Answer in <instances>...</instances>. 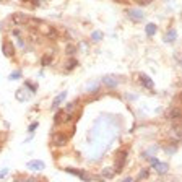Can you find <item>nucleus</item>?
I'll list each match as a JSON object with an SVG mask.
<instances>
[{
    "mask_svg": "<svg viewBox=\"0 0 182 182\" xmlns=\"http://www.w3.org/2000/svg\"><path fill=\"white\" fill-rule=\"evenodd\" d=\"M10 20L13 21V25H18L20 26V25H26L28 20H29V17H28L26 13H20V11H18V13H13V15H11Z\"/></svg>",
    "mask_w": 182,
    "mask_h": 182,
    "instance_id": "2",
    "label": "nucleus"
},
{
    "mask_svg": "<svg viewBox=\"0 0 182 182\" xmlns=\"http://www.w3.org/2000/svg\"><path fill=\"white\" fill-rule=\"evenodd\" d=\"M153 166L156 168V171L159 174H164L166 171H168V164H166V163H159V161H158V163H155Z\"/></svg>",
    "mask_w": 182,
    "mask_h": 182,
    "instance_id": "12",
    "label": "nucleus"
},
{
    "mask_svg": "<svg viewBox=\"0 0 182 182\" xmlns=\"http://www.w3.org/2000/svg\"><path fill=\"white\" fill-rule=\"evenodd\" d=\"M62 122H63V111H57V112H55V116H54V124L60 125Z\"/></svg>",
    "mask_w": 182,
    "mask_h": 182,
    "instance_id": "13",
    "label": "nucleus"
},
{
    "mask_svg": "<svg viewBox=\"0 0 182 182\" xmlns=\"http://www.w3.org/2000/svg\"><path fill=\"white\" fill-rule=\"evenodd\" d=\"M145 29H147V34L150 36V38H151V36H155V33H156V26L153 25V23L147 25V28H145Z\"/></svg>",
    "mask_w": 182,
    "mask_h": 182,
    "instance_id": "15",
    "label": "nucleus"
},
{
    "mask_svg": "<svg viewBox=\"0 0 182 182\" xmlns=\"http://www.w3.org/2000/svg\"><path fill=\"white\" fill-rule=\"evenodd\" d=\"M168 116H169V119H172V120H179L180 111L176 107V109H172V111H169V112H168Z\"/></svg>",
    "mask_w": 182,
    "mask_h": 182,
    "instance_id": "14",
    "label": "nucleus"
},
{
    "mask_svg": "<svg viewBox=\"0 0 182 182\" xmlns=\"http://www.w3.org/2000/svg\"><path fill=\"white\" fill-rule=\"evenodd\" d=\"M26 166H28V169H34V171H42V169L46 168V164H44L42 161H39V159L29 161V163H28Z\"/></svg>",
    "mask_w": 182,
    "mask_h": 182,
    "instance_id": "5",
    "label": "nucleus"
},
{
    "mask_svg": "<svg viewBox=\"0 0 182 182\" xmlns=\"http://www.w3.org/2000/svg\"><path fill=\"white\" fill-rule=\"evenodd\" d=\"M138 177H140V179H143V177H148V171H147V169H145V171H141Z\"/></svg>",
    "mask_w": 182,
    "mask_h": 182,
    "instance_id": "23",
    "label": "nucleus"
},
{
    "mask_svg": "<svg viewBox=\"0 0 182 182\" xmlns=\"http://www.w3.org/2000/svg\"><path fill=\"white\" fill-rule=\"evenodd\" d=\"M76 65H78V60H76V59H70V60L67 62V67H65V68H67V70H73Z\"/></svg>",
    "mask_w": 182,
    "mask_h": 182,
    "instance_id": "17",
    "label": "nucleus"
},
{
    "mask_svg": "<svg viewBox=\"0 0 182 182\" xmlns=\"http://www.w3.org/2000/svg\"><path fill=\"white\" fill-rule=\"evenodd\" d=\"M7 172H8V169H3V171H2V172H0V177H3V176H5V174H7Z\"/></svg>",
    "mask_w": 182,
    "mask_h": 182,
    "instance_id": "26",
    "label": "nucleus"
},
{
    "mask_svg": "<svg viewBox=\"0 0 182 182\" xmlns=\"http://www.w3.org/2000/svg\"><path fill=\"white\" fill-rule=\"evenodd\" d=\"M124 182H133V179H132V177H127V179H125Z\"/></svg>",
    "mask_w": 182,
    "mask_h": 182,
    "instance_id": "27",
    "label": "nucleus"
},
{
    "mask_svg": "<svg viewBox=\"0 0 182 182\" xmlns=\"http://www.w3.org/2000/svg\"><path fill=\"white\" fill-rule=\"evenodd\" d=\"M2 51H3V54L7 55V57H11V55L15 54V47H13V44L8 42V41H5L2 44Z\"/></svg>",
    "mask_w": 182,
    "mask_h": 182,
    "instance_id": "4",
    "label": "nucleus"
},
{
    "mask_svg": "<svg viewBox=\"0 0 182 182\" xmlns=\"http://www.w3.org/2000/svg\"><path fill=\"white\" fill-rule=\"evenodd\" d=\"M65 96H67V93H65V91H63V93H60L57 98L54 99V103H52V109H57V107H59V104L62 103L63 99H65Z\"/></svg>",
    "mask_w": 182,
    "mask_h": 182,
    "instance_id": "10",
    "label": "nucleus"
},
{
    "mask_svg": "<svg viewBox=\"0 0 182 182\" xmlns=\"http://www.w3.org/2000/svg\"><path fill=\"white\" fill-rule=\"evenodd\" d=\"M137 3H138V5H148L150 2H151V0H135Z\"/></svg>",
    "mask_w": 182,
    "mask_h": 182,
    "instance_id": "22",
    "label": "nucleus"
},
{
    "mask_svg": "<svg viewBox=\"0 0 182 182\" xmlns=\"http://www.w3.org/2000/svg\"><path fill=\"white\" fill-rule=\"evenodd\" d=\"M103 83L106 85L107 88H116L117 85H119V82H117L116 76H104V78H103Z\"/></svg>",
    "mask_w": 182,
    "mask_h": 182,
    "instance_id": "7",
    "label": "nucleus"
},
{
    "mask_svg": "<svg viewBox=\"0 0 182 182\" xmlns=\"http://www.w3.org/2000/svg\"><path fill=\"white\" fill-rule=\"evenodd\" d=\"M36 127H38V122H34V124H31V125H29V132H31V133H33V132H34V128H36Z\"/></svg>",
    "mask_w": 182,
    "mask_h": 182,
    "instance_id": "25",
    "label": "nucleus"
},
{
    "mask_svg": "<svg viewBox=\"0 0 182 182\" xmlns=\"http://www.w3.org/2000/svg\"><path fill=\"white\" fill-rule=\"evenodd\" d=\"M176 38H177L176 29H174V28H171V29L168 31V34H166V41H168V42H174V41H176Z\"/></svg>",
    "mask_w": 182,
    "mask_h": 182,
    "instance_id": "11",
    "label": "nucleus"
},
{
    "mask_svg": "<svg viewBox=\"0 0 182 182\" xmlns=\"http://www.w3.org/2000/svg\"><path fill=\"white\" fill-rule=\"evenodd\" d=\"M65 171H67V172H70V174H73V176H78L80 179L85 180V182H88V180H90V177H88L83 171H76V169H73V168H67Z\"/></svg>",
    "mask_w": 182,
    "mask_h": 182,
    "instance_id": "6",
    "label": "nucleus"
},
{
    "mask_svg": "<svg viewBox=\"0 0 182 182\" xmlns=\"http://www.w3.org/2000/svg\"><path fill=\"white\" fill-rule=\"evenodd\" d=\"M26 86H28V88H29V90H31V91H33V93L36 91V86H34V85H33V83H26Z\"/></svg>",
    "mask_w": 182,
    "mask_h": 182,
    "instance_id": "24",
    "label": "nucleus"
},
{
    "mask_svg": "<svg viewBox=\"0 0 182 182\" xmlns=\"http://www.w3.org/2000/svg\"><path fill=\"white\" fill-rule=\"evenodd\" d=\"M140 82H141V85H143L145 88H150V90L153 88V82L150 80V76H147V75H140Z\"/></svg>",
    "mask_w": 182,
    "mask_h": 182,
    "instance_id": "9",
    "label": "nucleus"
},
{
    "mask_svg": "<svg viewBox=\"0 0 182 182\" xmlns=\"http://www.w3.org/2000/svg\"><path fill=\"white\" fill-rule=\"evenodd\" d=\"M18 78H21V72H20V70L13 72V73L10 75V80H18Z\"/></svg>",
    "mask_w": 182,
    "mask_h": 182,
    "instance_id": "20",
    "label": "nucleus"
},
{
    "mask_svg": "<svg viewBox=\"0 0 182 182\" xmlns=\"http://www.w3.org/2000/svg\"><path fill=\"white\" fill-rule=\"evenodd\" d=\"M101 38H103V33H101V31H94V33L91 34L93 41H101Z\"/></svg>",
    "mask_w": 182,
    "mask_h": 182,
    "instance_id": "19",
    "label": "nucleus"
},
{
    "mask_svg": "<svg viewBox=\"0 0 182 182\" xmlns=\"http://www.w3.org/2000/svg\"><path fill=\"white\" fill-rule=\"evenodd\" d=\"M67 141H68V138L63 133H54L52 135V145L54 147H65Z\"/></svg>",
    "mask_w": 182,
    "mask_h": 182,
    "instance_id": "3",
    "label": "nucleus"
},
{
    "mask_svg": "<svg viewBox=\"0 0 182 182\" xmlns=\"http://www.w3.org/2000/svg\"><path fill=\"white\" fill-rule=\"evenodd\" d=\"M116 2H122V0H116Z\"/></svg>",
    "mask_w": 182,
    "mask_h": 182,
    "instance_id": "28",
    "label": "nucleus"
},
{
    "mask_svg": "<svg viewBox=\"0 0 182 182\" xmlns=\"http://www.w3.org/2000/svg\"><path fill=\"white\" fill-rule=\"evenodd\" d=\"M65 52H67V55H73L75 52H76V47L73 46V44H68L67 49H65Z\"/></svg>",
    "mask_w": 182,
    "mask_h": 182,
    "instance_id": "18",
    "label": "nucleus"
},
{
    "mask_svg": "<svg viewBox=\"0 0 182 182\" xmlns=\"http://www.w3.org/2000/svg\"><path fill=\"white\" fill-rule=\"evenodd\" d=\"M51 62H52V55L51 54H46L44 57L41 59V63H42V67H47V65H51Z\"/></svg>",
    "mask_w": 182,
    "mask_h": 182,
    "instance_id": "16",
    "label": "nucleus"
},
{
    "mask_svg": "<svg viewBox=\"0 0 182 182\" xmlns=\"http://www.w3.org/2000/svg\"><path fill=\"white\" fill-rule=\"evenodd\" d=\"M128 17L135 20V21H140V20L145 18V13H141L140 10H128Z\"/></svg>",
    "mask_w": 182,
    "mask_h": 182,
    "instance_id": "8",
    "label": "nucleus"
},
{
    "mask_svg": "<svg viewBox=\"0 0 182 182\" xmlns=\"http://www.w3.org/2000/svg\"><path fill=\"white\" fill-rule=\"evenodd\" d=\"M127 155H128L127 150H120V151L117 153V159H116V169H114V172H120V171H122L125 161H127Z\"/></svg>",
    "mask_w": 182,
    "mask_h": 182,
    "instance_id": "1",
    "label": "nucleus"
},
{
    "mask_svg": "<svg viewBox=\"0 0 182 182\" xmlns=\"http://www.w3.org/2000/svg\"><path fill=\"white\" fill-rule=\"evenodd\" d=\"M103 176L104 177H112V176H114V171H107V169H106V171H103Z\"/></svg>",
    "mask_w": 182,
    "mask_h": 182,
    "instance_id": "21",
    "label": "nucleus"
}]
</instances>
